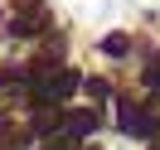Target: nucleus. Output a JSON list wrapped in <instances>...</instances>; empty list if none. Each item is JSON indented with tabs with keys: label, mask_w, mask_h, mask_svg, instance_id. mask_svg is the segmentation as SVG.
Masks as SVG:
<instances>
[{
	"label": "nucleus",
	"mask_w": 160,
	"mask_h": 150,
	"mask_svg": "<svg viewBox=\"0 0 160 150\" xmlns=\"http://www.w3.org/2000/svg\"><path fill=\"white\" fill-rule=\"evenodd\" d=\"M0 150H24V136H15V126H0Z\"/></svg>",
	"instance_id": "423d86ee"
},
{
	"label": "nucleus",
	"mask_w": 160,
	"mask_h": 150,
	"mask_svg": "<svg viewBox=\"0 0 160 150\" xmlns=\"http://www.w3.org/2000/svg\"><path fill=\"white\" fill-rule=\"evenodd\" d=\"M44 24H49V20H44V15L34 10V15H20V20H10V29H15V34H39Z\"/></svg>",
	"instance_id": "20e7f679"
},
{
	"label": "nucleus",
	"mask_w": 160,
	"mask_h": 150,
	"mask_svg": "<svg viewBox=\"0 0 160 150\" xmlns=\"http://www.w3.org/2000/svg\"><path fill=\"white\" fill-rule=\"evenodd\" d=\"M117 121H121V131H126V136H155V116H150L146 107H136L131 97L117 102Z\"/></svg>",
	"instance_id": "f03ea898"
},
{
	"label": "nucleus",
	"mask_w": 160,
	"mask_h": 150,
	"mask_svg": "<svg viewBox=\"0 0 160 150\" xmlns=\"http://www.w3.org/2000/svg\"><path fill=\"white\" fill-rule=\"evenodd\" d=\"M58 131H68V136H92V131H97V111H92V107L63 111V126H58Z\"/></svg>",
	"instance_id": "7ed1b4c3"
},
{
	"label": "nucleus",
	"mask_w": 160,
	"mask_h": 150,
	"mask_svg": "<svg viewBox=\"0 0 160 150\" xmlns=\"http://www.w3.org/2000/svg\"><path fill=\"white\" fill-rule=\"evenodd\" d=\"M126 49H131V39H126V34H107V39H102V53H112V58H121Z\"/></svg>",
	"instance_id": "39448f33"
},
{
	"label": "nucleus",
	"mask_w": 160,
	"mask_h": 150,
	"mask_svg": "<svg viewBox=\"0 0 160 150\" xmlns=\"http://www.w3.org/2000/svg\"><path fill=\"white\" fill-rule=\"evenodd\" d=\"M146 87H150V92L160 97V53H155V58L146 63Z\"/></svg>",
	"instance_id": "0eeeda50"
},
{
	"label": "nucleus",
	"mask_w": 160,
	"mask_h": 150,
	"mask_svg": "<svg viewBox=\"0 0 160 150\" xmlns=\"http://www.w3.org/2000/svg\"><path fill=\"white\" fill-rule=\"evenodd\" d=\"M73 87H78V73H73V68H39V73H34V102H39V107L63 102Z\"/></svg>",
	"instance_id": "f257e3e1"
}]
</instances>
